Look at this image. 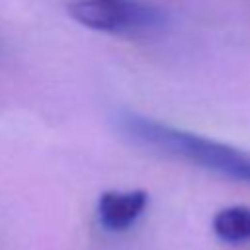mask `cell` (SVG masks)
Returning a JSON list of instances; mask_svg holds the SVG:
<instances>
[{
	"instance_id": "277c9868",
	"label": "cell",
	"mask_w": 250,
	"mask_h": 250,
	"mask_svg": "<svg viewBox=\"0 0 250 250\" xmlns=\"http://www.w3.org/2000/svg\"><path fill=\"white\" fill-rule=\"evenodd\" d=\"M215 234L229 244H240L250 240V207L232 205L221 209L213 217Z\"/></svg>"
},
{
	"instance_id": "3957f363",
	"label": "cell",
	"mask_w": 250,
	"mask_h": 250,
	"mask_svg": "<svg viewBox=\"0 0 250 250\" xmlns=\"http://www.w3.org/2000/svg\"><path fill=\"white\" fill-rule=\"evenodd\" d=\"M148 195L143 189L105 191L98 199V219L105 230L119 232L129 229L145 211Z\"/></svg>"
},
{
	"instance_id": "6da1fadb",
	"label": "cell",
	"mask_w": 250,
	"mask_h": 250,
	"mask_svg": "<svg viewBox=\"0 0 250 250\" xmlns=\"http://www.w3.org/2000/svg\"><path fill=\"white\" fill-rule=\"evenodd\" d=\"M117 127L131 143L158 154L186 160L225 178L250 184V152L170 127L139 113H121Z\"/></svg>"
},
{
	"instance_id": "7a4b0ae2",
	"label": "cell",
	"mask_w": 250,
	"mask_h": 250,
	"mask_svg": "<svg viewBox=\"0 0 250 250\" xmlns=\"http://www.w3.org/2000/svg\"><path fill=\"white\" fill-rule=\"evenodd\" d=\"M68 14L80 25L105 33L154 29L164 20L160 10L139 0H74Z\"/></svg>"
}]
</instances>
